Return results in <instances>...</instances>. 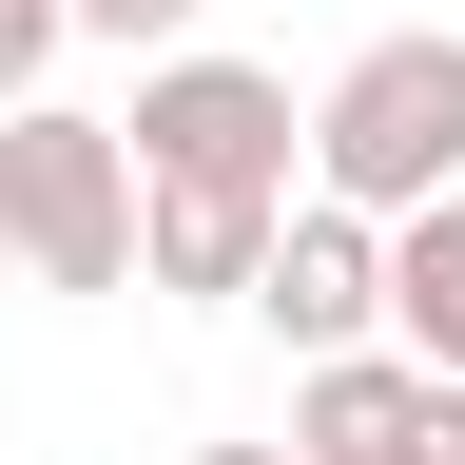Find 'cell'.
<instances>
[{"label": "cell", "instance_id": "1", "mask_svg": "<svg viewBox=\"0 0 465 465\" xmlns=\"http://www.w3.org/2000/svg\"><path fill=\"white\" fill-rule=\"evenodd\" d=\"M0 272L39 291H136V155L78 97H0Z\"/></svg>", "mask_w": 465, "mask_h": 465}, {"label": "cell", "instance_id": "2", "mask_svg": "<svg viewBox=\"0 0 465 465\" xmlns=\"http://www.w3.org/2000/svg\"><path fill=\"white\" fill-rule=\"evenodd\" d=\"M446 174H465V39L407 20V39H369V58H330V97H311V194L407 213V194H446Z\"/></svg>", "mask_w": 465, "mask_h": 465}, {"label": "cell", "instance_id": "3", "mask_svg": "<svg viewBox=\"0 0 465 465\" xmlns=\"http://www.w3.org/2000/svg\"><path fill=\"white\" fill-rule=\"evenodd\" d=\"M136 174H213V194H291L311 174V97L272 58H213V39H155L136 58V116H116Z\"/></svg>", "mask_w": 465, "mask_h": 465}, {"label": "cell", "instance_id": "4", "mask_svg": "<svg viewBox=\"0 0 465 465\" xmlns=\"http://www.w3.org/2000/svg\"><path fill=\"white\" fill-rule=\"evenodd\" d=\"M252 232H272V194L136 174V291H194V311H232V291H252Z\"/></svg>", "mask_w": 465, "mask_h": 465}, {"label": "cell", "instance_id": "5", "mask_svg": "<svg viewBox=\"0 0 465 465\" xmlns=\"http://www.w3.org/2000/svg\"><path fill=\"white\" fill-rule=\"evenodd\" d=\"M388 349L407 369H465V174L388 213Z\"/></svg>", "mask_w": 465, "mask_h": 465}, {"label": "cell", "instance_id": "6", "mask_svg": "<svg viewBox=\"0 0 465 465\" xmlns=\"http://www.w3.org/2000/svg\"><path fill=\"white\" fill-rule=\"evenodd\" d=\"M349 465H465V369H427V388H407V407H388Z\"/></svg>", "mask_w": 465, "mask_h": 465}, {"label": "cell", "instance_id": "7", "mask_svg": "<svg viewBox=\"0 0 465 465\" xmlns=\"http://www.w3.org/2000/svg\"><path fill=\"white\" fill-rule=\"evenodd\" d=\"M78 39H116V58H155V39H194V0H58Z\"/></svg>", "mask_w": 465, "mask_h": 465}, {"label": "cell", "instance_id": "8", "mask_svg": "<svg viewBox=\"0 0 465 465\" xmlns=\"http://www.w3.org/2000/svg\"><path fill=\"white\" fill-rule=\"evenodd\" d=\"M58 39H78L58 0H0V97H39V78H58Z\"/></svg>", "mask_w": 465, "mask_h": 465}, {"label": "cell", "instance_id": "9", "mask_svg": "<svg viewBox=\"0 0 465 465\" xmlns=\"http://www.w3.org/2000/svg\"><path fill=\"white\" fill-rule=\"evenodd\" d=\"M194 465H291V446H194Z\"/></svg>", "mask_w": 465, "mask_h": 465}]
</instances>
